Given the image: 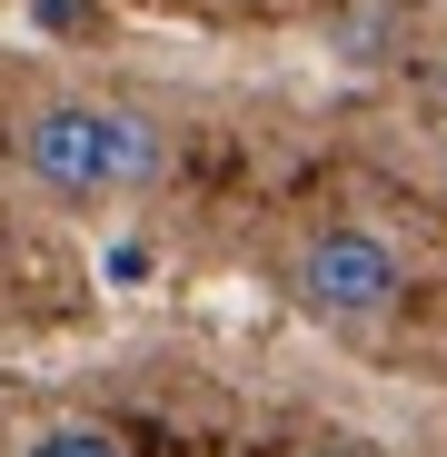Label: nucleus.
Returning <instances> with one entry per match:
<instances>
[{
    "instance_id": "2",
    "label": "nucleus",
    "mask_w": 447,
    "mask_h": 457,
    "mask_svg": "<svg viewBox=\"0 0 447 457\" xmlns=\"http://www.w3.org/2000/svg\"><path fill=\"white\" fill-rule=\"evenodd\" d=\"M11 149L50 199H110V100H40L21 110Z\"/></svg>"
},
{
    "instance_id": "4",
    "label": "nucleus",
    "mask_w": 447,
    "mask_h": 457,
    "mask_svg": "<svg viewBox=\"0 0 447 457\" xmlns=\"http://www.w3.org/2000/svg\"><path fill=\"white\" fill-rule=\"evenodd\" d=\"M11 457H139L120 428H100V418H50V428H30Z\"/></svg>"
},
{
    "instance_id": "6",
    "label": "nucleus",
    "mask_w": 447,
    "mask_h": 457,
    "mask_svg": "<svg viewBox=\"0 0 447 457\" xmlns=\"http://www.w3.org/2000/svg\"><path fill=\"white\" fill-rule=\"evenodd\" d=\"M437 100H447V50H437Z\"/></svg>"
},
{
    "instance_id": "3",
    "label": "nucleus",
    "mask_w": 447,
    "mask_h": 457,
    "mask_svg": "<svg viewBox=\"0 0 447 457\" xmlns=\"http://www.w3.org/2000/svg\"><path fill=\"white\" fill-rule=\"evenodd\" d=\"M160 179H170V129L129 100H110V199H139Z\"/></svg>"
},
{
    "instance_id": "7",
    "label": "nucleus",
    "mask_w": 447,
    "mask_h": 457,
    "mask_svg": "<svg viewBox=\"0 0 447 457\" xmlns=\"http://www.w3.org/2000/svg\"><path fill=\"white\" fill-rule=\"evenodd\" d=\"M249 11H269V0H249Z\"/></svg>"
},
{
    "instance_id": "1",
    "label": "nucleus",
    "mask_w": 447,
    "mask_h": 457,
    "mask_svg": "<svg viewBox=\"0 0 447 457\" xmlns=\"http://www.w3.org/2000/svg\"><path fill=\"white\" fill-rule=\"evenodd\" d=\"M288 309L328 338H388L408 309V249L368 219H319L288 249Z\"/></svg>"
},
{
    "instance_id": "5",
    "label": "nucleus",
    "mask_w": 447,
    "mask_h": 457,
    "mask_svg": "<svg viewBox=\"0 0 447 457\" xmlns=\"http://www.w3.org/2000/svg\"><path fill=\"white\" fill-rule=\"evenodd\" d=\"M288 457H358V447H338V437H309V447H288Z\"/></svg>"
}]
</instances>
